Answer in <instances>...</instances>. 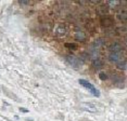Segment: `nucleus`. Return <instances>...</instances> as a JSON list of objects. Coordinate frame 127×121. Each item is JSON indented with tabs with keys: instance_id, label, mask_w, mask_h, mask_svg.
Masks as SVG:
<instances>
[{
	"instance_id": "f03ea898",
	"label": "nucleus",
	"mask_w": 127,
	"mask_h": 121,
	"mask_svg": "<svg viewBox=\"0 0 127 121\" xmlns=\"http://www.w3.org/2000/svg\"><path fill=\"white\" fill-rule=\"evenodd\" d=\"M66 62H67L70 65L73 67V68H79L83 64V61L79 60L78 57L76 56H73V55H68L66 56Z\"/></svg>"
},
{
	"instance_id": "20e7f679",
	"label": "nucleus",
	"mask_w": 127,
	"mask_h": 121,
	"mask_svg": "<svg viewBox=\"0 0 127 121\" xmlns=\"http://www.w3.org/2000/svg\"><path fill=\"white\" fill-rule=\"evenodd\" d=\"M54 34L58 37H64L66 35V27L62 24H59L54 27Z\"/></svg>"
},
{
	"instance_id": "9d476101",
	"label": "nucleus",
	"mask_w": 127,
	"mask_h": 121,
	"mask_svg": "<svg viewBox=\"0 0 127 121\" xmlns=\"http://www.w3.org/2000/svg\"><path fill=\"white\" fill-rule=\"evenodd\" d=\"M117 17H118V19H121V21L125 22L127 18V11L125 9H120L117 12Z\"/></svg>"
},
{
	"instance_id": "dca6fc26",
	"label": "nucleus",
	"mask_w": 127,
	"mask_h": 121,
	"mask_svg": "<svg viewBox=\"0 0 127 121\" xmlns=\"http://www.w3.org/2000/svg\"><path fill=\"white\" fill-rule=\"evenodd\" d=\"M20 3H21V4H28V1H23V0H21V1H20Z\"/></svg>"
},
{
	"instance_id": "1a4fd4ad",
	"label": "nucleus",
	"mask_w": 127,
	"mask_h": 121,
	"mask_svg": "<svg viewBox=\"0 0 127 121\" xmlns=\"http://www.w3.org/2000/svg\"><path fill=\"white\" fill-rule=\"evenodd\" d=\"M92 66H94L95 69L99 70L102 68V66H103V61L100 60V58H95V60L92 61Z\"/></svg>"
},
{
	"instance_id": "4468645a",
	"label": "nucleus",
	"mask_w": 127,
	"mask_h": 121,
	"mask_svg": "<svg viewBox=\"0 0 127 121\" xmlns=\"http://www.w3.org/2000/svg\"><path fill=\"white\" fill-rule=\"evenodd\" d=\"M99 78L101 80H106V79H108V75H106L105 72H100V74H99Z\"/></svg>"
},
{
	"instance_id": "2eb2a0df",
	"label": "nucleus",
	"mask_w": 127,
	"mask_h": 121,
	"mask_svg": "<svg viewBox=\"0 0 127 121\" xmlns=\"http://www.w3.org/2000/svg\"><path fill=\"white\" fill-rule=\"evenodd\" d=\"M20 111H21V112H28V109L21 107V108H20Z\"/></svg>"
},
{
	"instance_id": "39448f33",
	"label": "nucleus",
	"mask_w": 127,
	"mask_h": 121,
	"mask_svg": "<svg viewBox=\"0 0 127 121\" xmlns=\"http://www.w3.org/2000/svg\"><path fill=\"white\" fill-rule=\"evenodd\" d=\"M74 38L76 39L77 41H85L86 40V34L84 32L83 29H79V28H77L76 30H75V34H74Z\"/></svg>"
},
{
	"instance_id": "ddd939ff",
	"label": "nucleus",
	"mask_w": 127,
	"mask_h": 121,
	"mask_svg": "<svg viewBox=\"0 0 127 121\" xmlns=\"http://www.w3.org/2000/svg\"><path fill=\"white\" fill-rule=\"evenodd\" d=\"M65 47L68 48V49H71V50H76L77 49V46L76 44H74V43H66Z\"/></svg>"
},
{
	"instance_id": "f8f14e48",
	"label": "nucleus",
	"mask_w": 127,
	"mask_h": 121,
	"mask_svg": "<svg viewBox=\"0 0 127 121\" xmlns=\"http://www.w3.org/2000/svg\"><path fill=\"white\" fill-rule=\"evenodd\" d=\"M118 4H120V2H118V1H108V3H106L108 7H111V9H112V8H115Z\"/></svg>"
},
{
	"instance_id": "6e6552de",
	"label": "nucleus",
	"mask_w": 127,
	"mask_h": 121,
	"mask_svg": "<svg viewBox=\"0 0 127 121\" xmlns=\"http://www.w3.org/2000/svg\"><path fill=\"white\" fill-rule=\"evenodd\" d=\"M110 52H122L123 50V47L121 43H118V42H114V43H112L111 46H110Z\"/></svg>"
},
{
	"instance_id": "f257e3e1",
	"label": "nucleus",
	"mask_w": 127,
	"mask_h": 121,
	"mask_svg": "<svg viewBox=\"0 0 127 121\" xmlns=\"http://www.w3.org/2000/svg\"><path fill=\"white\" fill-rule=\"evenodd\" d=\"M79 83L82 84L83 86H85L86 89L88 90L89 92H90V93L94 95V96H96V97H99L100 96V92L98 91V90L95 88L94 86H92V84L89 82V81H87V80H84V79H80L79 80Z\"/></svg>"
},
{
	"instance_id": "7ed1b4c3",
	"label": "nucleus",
	"mask_w": 127,
	"mask_h": 121,
	"mask_svg": "<svg viewBox=\"0 0 127 121\" xmlns=\"http://www.w3.org/2000/svg\"><path fill=\"white\" fill-rule=\"evenodd\" d=\"M124 57L123 53L122 52H110L109 55V60L113 63H118L120 61H122Z\"/></svg>"
},
{
	"instance_id": "9b49d317",
	"label": "nucleus",
	"mask_w": 127,
	"mask_h": 121,
	"mask_svg": "<svg viewBox=\"0 0 127 121\" xmlns=\"http://www.w3.org/2000/svg\"><path fill=\"white\" fill-rule=\"evenodd\" d=\"M116 65H117V68L120 70H125L126 69V61L125 60L120 61L118 63H116Z\"/></svg>"
},
{
	"instance_id": "0eeeda50",
	"label": "nucleus",
	"mask_w": 127,
	"mask_h": 121,
	"mask_svg": "<svg viewBox=\"0 0 127 121\" xmlns=\"http://www.w3.org/2000/svg\"><path fill=\"white\" fill-rule=\"evenodd\" d=\"M112 24H113V19H112V17H110V16H103L101 18V25L103 27L110 28L112 26Z\"/></svg>"
},
{
	"instance_id": "423d86ee",
	"label": "nucleus",
	"mask_w": 127,
	"mask_h": 121,
	"mask_svg": "<svg viewBox=\"0 0 127 121\" xmlns=\"http://www.w3.org/2000/svg\"><path fill=\"white\" fill-rule=\"evenodd\" d=\"M82 107L83 109H85L86 111H89V112H98V109L96 107V105L92 103H89V102H86V103H83L82 104Z\"/></svg>"
}]
</instances>
